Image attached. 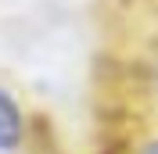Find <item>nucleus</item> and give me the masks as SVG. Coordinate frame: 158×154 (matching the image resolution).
Instances as JSON below:
<instances>
[{
    "label": "nucleus",
    "mask_w": 158,
    "mask_h": 154,
    "mask_svg": "<svg viewBox=\"0 0 158 154\" xmlns=\"http://www.w3.org/2000/svg\"><path fill=\"white\" fill-rule=\"evenodd\" d=\"M137 154H158V136H155V140H148V144L140 147V151H137Z\"/></svg>",
    "instance_id": "2"
},
{
    "label": "nucleus",
    "mask_w": 158,
    "mask_h": 154,
    "mask_svg": "<svg viewBox=\"0 0 158 154\" xmlns=\"http://www.w3.org/2000/svg\"><path fill=\"white\" fill-rule=\"evenodd\" d=\"M25 136V115H22L18 100L0 90V151H15Z\"/></svg>",
    "instance_id": "1"
}]
</instances>
